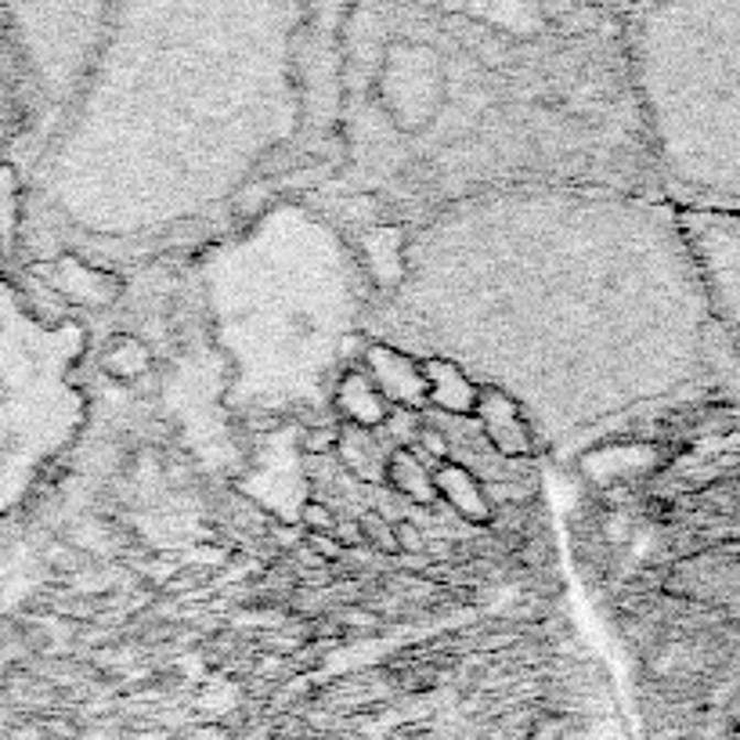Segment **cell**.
<instances>
[{
  "mask_svg": "<svg viewBox=\"0 0 740 740\" xmlns=\"http://www.w3.org/2000/svg\"><path fill=\"white\" fill-rule=\"evenodd\" d=\"M625 19L646 149L679 210L740 214V4L640 8Z\"/></svg>",
  "mask_w": 740,
  "mask_h": 740,
  "instance_id": "cell-1",
  "label": "cell"
},
{
  "mask_svg": "<svg viewBox=\"0 0 740 740\" xmlns=\"http://www.w3.org/2000/svg\"><path fill=\"white\" fill-rule=\"evenodd\" d=\"M679 228L708 315L740 361V214L679 210Z\"/></svg>",
  "mask_w": 740,
  "mask_h": 740,
  "instance_id": "cell-2",
  "label": "cell"
},
{
  "mask_svg": "<svg viewBox=\"0 0 740 740\" xmlns=\"http://www.w3.org/2000/svg\"><path fill=\"white\" fill-rule=\"evenodd\" d=\"M369 380L383 401H398L401 409H423L426 405V380L420 361H412L405 350H394L387 344H372L366 355Z\"/></svg>",
  "mask_w": 740,
  "mask_h": 740,
  "instance_id": "cell-3",
  "label": "cell"
},
{
  "mask_svg": "<svg viewBox=\"0 0 740 740\" xmlns=\"http://www.w3.org/2000/svg\"><path fill=\"white\" fill-rule=\"evenodd\" d=\"M474 412L480 415V434L502 456H531L535 451V437H531L527 423L521 420L513 394L499 391V387H485V391H477Z\"/></svg>",
  "mask_w": 740,
  "mask_h": 740,
  "instance_id": "cell-4",
  "label": "cell"
},
{
  "mask_svg": "<svg viewBox=\"0 0 740 740\" xmlns=\"http://www.w3.org/2000/svg\"><path fill=\"white\" fill-rule=\"evenodd\" d=\"M47 275H55V290L62 296H69V301H80L87 307H109L120 301L123 285L116 275L101 268H90V264H76L73 257H62L55 271H47Z\"/></svg>",
  "mask_w": 740,
  "mask_h": 740,
  "instance_id": "cell-5",
  "label": "cell"
},
{
  "mask_svg": "<svg viewBox=\"0 0 740 740\" xmlns=\"http://www.w3.org/2000/svg\"><path fill=\"white\" fill-rule=\"evenodd\" d=\"M420 369L426 380V405H437L451 415H470L477 409V387L451 358H426Z\"/></svg>",
  "mask_w": 740,
  "mask_h": 740,
  "instance_id": "cell-6",
  "label": "cell"
},
{
  "mask_svg": "<svg viewBox=\"0 0 740 740\" xmlns=\"http://www.w3.org/2000/svg\"><path fill=\"white\" fill-rule=\"evenodd\" d=\"M434 488H437V499H445L456 516L470 524H485L491 510L485 502V491H480V480L466 470V466H456V463H445L434 470Z\"/></svg>",
  "mask_w": 740,
  "mask_h": 740,
  "instance_id": "cell-7",
  "label": "cell"
},
{
  "mask_svg": "<svg viewBox=\"0 0 740 740\" xmlns=\"http://www.w3.org/2000/svg\"><path fill=\"white\" fill-rule=\"evenodd\" d=\"M336 401H340V409L347 412V420H355L358 426H376V423H383L387 415H391L383 394L376 391L366 372H347V380L340 383V394H336Z\"/></svg>",
  "mask_w": 740,
  "mask_h": 740,
  "instance_id": "cell-8",
  "label": "cell"
},
{
  "mask_svg": "<svg viewBox=\"0 0 740 740\" xmlns=\"http://www.w3.org/2000/svg\"><path fill=\"white\" fill-rule=\"evenodd\" d=\"M101 369H106L109 380H116V383H134L138 376H145L149 369H155V358H152V350L138 340V336L120 333V336H112V340L106 344Z\"/></svg>",
  "mask_w": 740,
  "mask_h": 740,
  "instance_id": "cell-9",
  "label": "cell"
},
{
  "mask_svg": "<svg viewBox=\"0 0 740 740\" xmlns=\"http://www.w3.org/2000/svg\"><path fill=\"white\" fill-rule=\"evenodd\" d=\"M387 477H391V485H394L405 499L423 502V505H434V502H437L434 474L426 470V459H420V456H415V451L398 448L394 456H391V463H387Z\"/></svg>",
  "mask_w": 740,
  "mask_h": 740,
  "instance_id": "cell-10",
  "label": "cell"
},
{
  "mask_svg": "<svg viewBox=\"0 0 740 740\" xmlns=\"http://www.w3.org/2000/svg\"><path fill=\"white\" fill-rule=\"evenodd\" d=\"M44 561L62 578H80V570L87 567V553L80 549V545L58 538V542H51L47 549H44Z\"/></svg>",
  "mask_w": 740,
  "mask_h": 740,
  "instance_id": "cell-11",
  "label": "cell"
},
{
  "mask_svg": "<svg viewBox=\"0 0 740 740\" xmlns=\"http://www.w3.org/2000/svg\"><path fill=\"white\" fill-rule=\"evenodd\" d=\"M358 527H361V542H366L369 549L383 553V556H398V542H394V527H391V521H383L380 513L369 510V513L358 521Z\"/></svg>",
  "mask_w": 740,
  "mask_h": 740,
  "instance_id": "cell-12",
  "label": "cell"
},
{
  "mask_svg": "<svg viewBox=\"0 0 740 740\" xmlns=\"http://www.w3.org/2000/svg\"><path fill=\"white\" fill-rule=\"evenodd\" d=\"M336 521H340V516H336L326 502L311 499V502L301 505V527H304V535H333Z\"/></svg>",
  "mask_w": 740,
  "mask_h": 740,
  "instance_id": "cell-13",
  "label": "cell"
},
{
  "mask_svg": "<svg viewBox=\"0 0 740 740\" xmlns=\"http://www.w3.org/2000/svg\"><path fill=\"white\" fill-rule=\"evenodd\" d=\"M391 527H394L398 556H426V535L420 531V524L409 521V516H398Z\"/></svg>",
  "mask_w": 740,
  "mask_h": 740,
  "instance_id": "cell-14",
  "label": "cell"
},
{
  "mask_svg": "<svg viewBox=\"0 0 740 740\" xmlns=\"http://www.w3.org/2000/svg\"><path fill=\"white\" fill-rule=\"evenodd\" d=\"M340 621V629H347L350 635H358V632H372V629H380L383 621L372 614V610H347V614H340L336 618Z\"/></svg>",
  "mask_w": 740,
  "mask_h": 740,
  "instance_id": "cell-15",
  "label": "cell"
},
{
  "mask_svg": "<svg viewBox=\"0 0 740 740\" xmlns=\"http://www.w3.org/2000/svg\"><path fill=\"white\" fill-rule=\"evenodd\" d=\"M131 387H134L138 398H155V394H160V387H163V376L155 372V369H149L145 376H138Z\"/></svg>",
  "mask_w": 740,
  "mask_h": 740,
  "instance_id": "cell-16",
  "label": "cell"
}]
</instances>
